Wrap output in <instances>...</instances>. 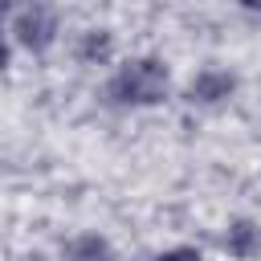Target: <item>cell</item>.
I'll list each match as a JSON object with an SVG mask.
<instances>
[{
    "label": "cell",
    "mask_w": 261,
    "mask_h": 261,
    "mask_svg": "<svg viewBox=\"0 0 261 261\" xmlns=\"http://www.w3.org/2000/svg\"><path fill=\"white\" fill-rule=\"evenodd\" d=\"M110 102H122V106H151V102H163L167 94V65L155 61V57H139V61H126L110 86H106Z\"/></svg>",
    "instance_id": "cell-1"
},
{
    "label": "cell",
    "mask_w": 261,
    "mask_h": 261,
    "mask_svg": "<svg viewBox=\"0 0 261 261\" xmlns=\"http://www.w3.org/2000/svg\"><path fill=\"white\" fill-rule=\"evenodd\" d=\"M12 41H20L24 49H33V53H41V49H49L53 45V37H57V16H53V8H45V4H24V8H16L12 12Z\"/></svg>",
    "instance_id": "cell-2"
},
{
    "label": "cell",
    "mask_w": 261,
    "mask_h": 261,
    "mask_svg": "<svg viewBox=\"0 0 261 261\" xmlns=\"http://www.w3.org/2000/svg\"><path fill=\"white\" fill-rule=\"evenodd\" d=\"M232 86H237L232 73H224V69H204V73L192 77L188 98H192V102H220V98L232 94Z\"/></svg>",
    "instance_id": "cell-3"
},
{
    "label": "cell",
    "mask_w": 261,
    "mask_h": 261,
    "mask_svg": "<svg viewBox=\"0 0 261 261\" xmlns=\"http://www.w3.org/2000/svg\"><path fill=\"white\" fill-rule=\"evenodd\" d=\"M224 249H228L232 257H253V253L261 249V232H257V228H253L249 220H237V224H228Z\"/></svg>",
    "instance_id": "cell-4"
},
{
    "label": "cell",
    "mask_w": 261,
    "mask_h": 261,
    "mask_svg": "<svg viewBox=\"0 0 261 261\" xmlns=\"http://www.w3.org/2000/svg\"><path fill=\"white\" fill-rule=\"evenodd\" d=\"M69 261H110V245L102 237H82L69 245Z\"/></svg>",
    "instance_id": "cell-5"
},
{
    "label": "cell",
    "mask_w": 261,
    "mask_h": 261,
    "mask_svg": "<svg viewBox=\"0 0 261 261\" xmlns=\"http://www.w3.org/2000/svg\"><path fill=\"white\" fill-rule=\"evenodd\" d=\"M110 53V37L98 29V33H90L86 37V45H82V57H106Z\"/></svg>",
    "instance_id": "cell-6"
},
{
    "label": "cell",
    "mask_w": 261,
    "mask_h": 261,
    "mask_svg": "<svg viewBox=\"0 0 261 261\" xmlns=\"http://www.w3.org/2000/svg\"><path fill=\"white\" fill-rule=\"evenodd\" d=\"M159 261H200V253H196V249H171V253H163Z\"/></svg>",
    "instance_id": "cell-7"
}]
</instances>
